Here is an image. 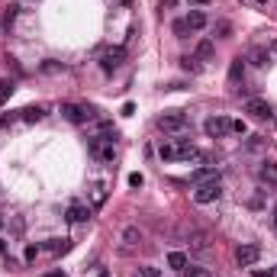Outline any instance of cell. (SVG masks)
Instances as JSON below:
<instances>
[{"label": "cell", "instance_id": "cell-1", "mask_svg": "<svg viewBox=\"0 0 277 277\" xmlns=\"http://www.w3.org/2000/svg\"><path fill=\"white\" fill-rule=\"evenodd\" d=\"M158 155H161V161H194V158H200V149L184 139H168V142H161Z\"/></svg>", "mask_w": 277, "mask_h": 277}, {"label": "cell", "instance_id": "cell-2", "mask_svg": "<svg viewBox=\"0 0 277 277\" xmlns=\"http://www.w3.org/2000/svg\"><path fill=\"white\" fill-rule=\"evenodd\" d=\"M155 126H158L161 132H168V136H180V132H187L190 119H187V113H180V110H168V113H161L158 119H155Z\"/></svg>", "mask_w": 277, "mask_h": 277}, {"label": "cell", "instance_id": "cell-3", "mask_svg": "<svg viewBox=\"0 0 277 277\" xmlns=\"http://www.w3.org/2000/svg\"><path fill=\"white\" fill-rule=\"evenodd\" d=\"M219 197H223V184H219V177L200 180V184L194 187V200L200 203V207H207V203H216Z\"/></svg>", "mask_w": 277, "mask_h": 277}, {"label": "cell", "instance_id": "cell-4", "mask_svg": "<svg viewBox=\"0 0 277 277\" xmlns=\"http://www.w3.org/2000/svg\"><path fill=\"white\" fill-rule=\"evenodd\" d=\"M87 149H90V155L97 161H113L116 158V145L110 139H103V136H94L90 142H87Z\"/></svg>", "mask_w": 277, "mask_h": 277}, {"label": "cell", "instance_id": "cell-5", "mask_svg": "<svg viewBox=\"0 0 277 277\" xmlns=\"http://www.w3.org/2000/svg\"><path fill=\"white\" fill-rule=\"evenodd\" d=\"M203 129H207L210 139H226L229 132H232V119L229 116H210L207 123H203Z\"/></svg>", "mask_w": 277, "mask_h": 277}, {"label": "cell", "instance_id": "cell-6", "mask_svg": "<svg viewBox=\"0 0 277 277\" xmlns=\"http://www.w3.org/2000/svg\"><path fill=\"white\" fill-rule=\"evenodd\" d=\"M62 116L68 119V123H87V119L94 116L90 106H78V103H62Z\"/></svg>", "mask_w": 277, "mask_h": 277}, {"label": "cell", "instance_id": "cell-7", "mask_svg": "<svg viewBox=\"0 0 277 277\" xmlns=\"http://www.w3.org/2000/svg\"><path fill=\"white\" fill-rule=\"evenodd\" d=\"M123 62H126V49H119V45H116V49H106V52H103L100 68H103V71H116Z\"/></svg>", "mask_w": 277, "mask_h": 277}, {"label": "cell", "instance_id": "cell-8", "mask_svg": "<svg viewBox=\"0 0 277 277\" xmlns=\"http://www.w3.org/2000/svg\"><path fill=\"white\" fill-rule=\"evenodd\" d=\"M258 258H261V248H258V245H238V248H235V261L242 264V268H251Z\"/></svg>", "mask_w": 277, "mask_h": 277}, {"label": "cell", "instance_id": "cell-9", "mask_svg": "<svg viewBox=\"0 0 277 277\" xmlns=\"http://www.w3.org/2000/svg\"><path fill=\"white\" fill-rule=\"evenodd\" d=\"M245 113H251L255 119H271V116H274L271 103H264V100H258V97H251V100L245 103Z\"/></svg>", "mask_w": 277, "mask_h": 277}, {"label": "cell", "instance_id": "cell-10", "mask_svg": "<svg viewBox=\"0 0 277 277\" xmlns=\"http://www.w3.org/2000/svg\"><path fill=\"white\" fill-rule=\"evenodd\" d=\"M258 180L268 184V187H277V161H264L258 168Z\"/></svg>", "mask_w": 277, "mask_h": 277}, {"label": "cell", "instance_id": "cell-11", "mask_svg": "<svg viewBox=\"0 0 277 277\" xmlns=\"http://www.w3.org/2000/svg\"><path fill=\"white\" fill-rule=\"evenodd\" d=\"M207 23H210V20H207L203 10H190V13H187V29H194V32H197V29H207Z\"/></svg>", "mask_w": 277, "mask_h": 277}, {"label": "cell", "instance_id": "cell-12", "mask_svg": "<svg viewBox=\"0 0 277 277\" xmlns=\"http://www.w3.org/2000/svg\"><path fill=\"white\" fill-rule=\"evenodd\" d=\"M68 219L71 223H87L90 219V210L81 207V203H71V207H68Z\"/></svg>", "mask_w": 277, "mask_h": 277}, {"label": "cell", "instance_id": "cell-13", "mask_svg": "<svg viewBox=\"0 0 277 277\" xmlns=\"http://www.w3.org/2000/svg\"><path fill=\"white\" fill-rule=\"evenodd\" d=\"M213 55H216V45H213V39H200V45H197V58H200V62H210Z\"/></svg>", "mask_w": 277, "mask_h": 277}, {"label": "cell", "instance_id": "cell-14", "mask_svg": "<svg viewBox=\"0 0 277 277\" xmlns=\"http://www.w3.org/2000/svg\"><path fill=\"white\" fill-rule=\"evenodd\" d=\"M242 75H245V58H232V65H229V81L238 84Z\"/></svg>", "mask_w": 277, "mask_h": 277}, {"label": "cell", "instance_id": "cell-15", "mask_svg": "<svg viewBox=\"0 0 277 277\" xmlns=\"http://www.w3.org/2000/svg\"><path fill=\"white\" fill-rule=\"evenodd\" d=\"M248 62H251V65H258V68H264V65L271 62V52H268V49H251Z\"/></svg>", "mask_w": 277, "mask_h": 277}, {"label": "cell", "instance_id": "cell-16", "mask_svg": "<svg viewBox=\"0 0 277 277\" xmlns=\"http://www.w3.org/2000/svg\"><path fill=\"white\" fill-rule=\"evenodd\" d=\"M168 268L184 271L187 268V255H184V251H171V255H168Z\"/></svg>", "mask_w": 277, "mask_h": 277}, {"label": "cell", "instance_id": "cell-17", "mask_svg": "<svg viewBox=\"0 0 277 277\" xmlns=\"http://www.w3.org/2000/svg\"><path fill=\"white\" fill-rule=\"evenodd\" d=\"M210 177H219V171H216V168H197V171L190 174V180H194V184H200V180H210Z\"/></svg>", "mask_w": 277, "mask_h": 277}, {"label": "cell", "instance_id": "cell-18", "mask_svg": "<svg viewBox=\"0 0 277 277\" xmlns=\"http://www.w3.org/2000/svg\"><path fill=\"white\" fill-rule=\"evenodd\" d=\"M20 113H23V119H26V123H39V119L45 116L42 106H26V110H20Z\"/></svg>", "mask_w": 277, "mask_h": 277}, {"label": "cell", "instance_id": "cell-19", "mask_svg": "<svg viewBox=\"0 0 277 277\" xmlns=\"http://www.w3.org/2000/svg\"><path fill=\"white\" fill-rule=\"evenodd\" d=\"M123 242H126V245H139V242H142V232H139L136 226H126V229H123Z\"/></svg>", "mask_w": 277, "mask_h": 277}, {"label": "cell", "instance_id": "cell-20", "mask_svg": "<svg viewBox=\"0 0 277 277\" xmlns=\"http://www.w3.org/2000/svg\"><path fill=\"white\" fill-rule=\"evenodd\" d=\"M180 68H184V71H194V75H197V71L203 68V62H200L197 55H184V58H180Z\"/></svg>", "mask_w": 277, "mask_h": 277}, {"label": "cell", "instance_id": "cell-21", "mask_svg": "<svg viewBox=\"0 0 277 277\" xmlns=\"http://www.w3.org/2000/svg\"><path fill=\"white\" fill-rule=\"evenodd\" d=\"M68 248H71L68 238H52V245H49V251H55V255H65Z\"/></svg>", "mask_w": 277, "mask_h": 277}, {"label": "cell", "instance_id": "cell-22", "mask_svg": "<svg viewBox=\"0 0 277 277\" xmlns=\"http://www.w3.org/2000/svg\"><path fill=\"white\" fill-rule=\"evenodd\" d=\"M180 274H184V277H213V271H207V268H194V264H190V268H184Z\"/></svg>", "mask_w": 277, "mask_h": 277}, {"label": "cell", "instance_id": "cell-23", "mask_svg": "<svg viewBox=\"0 0 277 277\" xmlns=\"http://www.w3.org/2000/svg\"><path fill=\"white\" fill-rule=\"evenodd\" d=\"M10 94H13V84L4 81V84H0V106H4V103L10 100Z\"/></svg>", "mask_w": 277, "mask_h": 277}, {"label": "cell", "instance_id": "cell-24", "mask_svg": "<svg viewBox=\"0 0 277 277\" xmlns=\"http://www.w3.org/2000/svg\"><path fill=\"white\" fill-rule=\"evenodd\" d=\"M139 277H161V271L152 268V264H142V268H139Z\"/></svg>", "mask_w": 277, "mask_h": 277}, {"label": "cell", "instance_id": "cell-25", "mask_svg": "<svg viewBox=\"0 0 277 277\" xmlns=\"http://www.w3.org/2000/svg\"><path fill=\"white\" fill-rule=\"evenodd\" d=\"M13 20H16V7L10 4V7L4 10V26H10V23H13Z\"/></svg>", "mask_w": 277, "mask_h": 277}, {"label": "cell", "instance_id": "cell-26", "mask_svg": "<svg viewBox=\"0 0 277 277\" xmlns=\"http://www.w3.org/2000/svg\"><path fill=\"white\" fill-rule=\"evenodd\" d=\"M174 32L180 35V39H184V35L190 32V29H187V20H174Z\"/></svg>", "mask_w": 277, "mask_h": 277}, {"label": "cell", "instance_id": "cell-27", "mask_svg": "<svg viewBox=\"0 0 277 277\" xmlns=\"http://www.w3.org/2000/svg\"><path fill=\"white\" fill-rule=\"evenodd\" d=\"M142 184H145V177H142L139 171H136V174H129V187H142Z\"/></svg>", "mask_w": 277, "mask_h": 277}, {"label": "cell", "instance_id": "cell-28", "mask_svg": "<svg viewBox=\"0 0 277 277\" xmlns=\"http://www.w3.org/2000/svg\"><path fill=\"white\" fill-rule=\"evenodd\" d=\"M232 132H238V136H245V132H248V126L242 123V119H232Z\"/></svg>", "mask_w": 277, "mask_h": 277}, {"label": "cell", "instance_id": "cell-29", "mask_svg": "<svg viewBox=\"0 0 277 277\" xmlns=\"http://www.w3.org/2000/svg\"><path fill=\"white\" fill-rule=\"evenodd\" d=\"M35 255H39V245H26V261H35Z\"/></svg>", "mask_w": 277, "mask_h": 277}, {"label": "cell", "instance_id": "cell-30", "mask_svg": "<svg viewBox=\"0 0 277 277\" xmlns=\"http://www.w3.org/2000/svg\"><path fill=\"white\" fill-rule=\"evenodd\" d=\"M10 123H13V113H0V129L10 126Z\"/></svg>", "mask_w": 277, "mask_h": 277}, {"label": "cell", "instance_id": "cell-31", "mask_svg": "<svg viewBox=\"0 0 277 277\" xmlns=\"http://www.w3.org/2000/svg\"><path fill=\"white\" fill-rule=\"evenodd\" d=\"M264 145V139L261 136H251V142H248V149H261Z\"/></svg>", "mask_w": 277, "mask_h": 277}, {"label": "cell", "instance_id": "cell-32", "mask_svg": "<svg viewBox=\"0 0 277 277\" xmlns=\"http://www.w3.org/2000/svg\"><path fill=\"white\" fill-rule=\"evenodd\" d=\"M187 4H194V7H207L210 0H187Z\"/></svg>", "mask_w": 277, "mask_h": 277}, {"label": "cell", "instance_id": "cell-33", "mask_svg": "<svg viewBox=\"0 0 277 277\" xmlns=\"http://www.w3.org/2000/svg\"><path fill=\"white\" fill-rule=\"evenodd\" d=\"M49 277H65V274H62V271H52V274H49Z\"/></svg>", "mask_w": 277, "mask_h": 277}, {"label": "cell", "instance_id": "cell-34", "mask_svg": "<svg viewBox=\"0 0 277 277\" xmlns=\"http://www.w3.org/2000/svg\"><path fill=\"white\" fill-rule=\"evenodd\" d=\"M97 277H110V271H100V274H97Z\"/></svg>", "mask_w": 277, "mask_h": 277}, {"label": "cell", "instance_id": "cell-35", "mask_svg": "<svg viewBox=\"0 0 277 277\" xmlns=\"http://www.w3.org/2000/svg\"><path fill=\"white\" fill-rule=\"evenodd\" d=\"M274 226H277V203H274Z\"/></svg>", "mask_w": 277, "mask_h": 277}, {"label": "cell", "instance_id": "cell-36", "mask_svg": "<svg viewBox=\"0 0 277 277\" xmlns=\"http://www.w3.org/2000/svg\"><path fill=\"white\" fill-rule=\"evenodd\" d=\"M0 229H4V219H0Z\"/></svg>", "mask_w": 277, "mask_h": 277}, {"label": "cell", "instance_id": "cell-37", "mask_svg": "<svg viewBox=\"0 0 277 277\" xmlns=\"http://www.w3.org/2000/svg\"><path fill=\"white\" fill-rule=\"evenodd\" d=\"M274 52H277V42H274Z\"/></svg>", "mask_w": 277, "mask_h": 277}, {"label": "cell", "instance_id": "cell-38", "mask_svg": "<svg viewBox=\"0 0 277 277\" xmlns=\"http://www.w3.org/2000/svg\"><path fill=\"white\" fill-rule=\"evenodd\" d=\"M136 277H139V274H136Z\"/></svg>", "mask_w": 277, "mask_h": 277}]
</instances>
